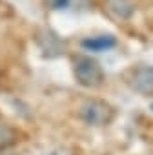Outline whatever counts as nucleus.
I'll return each mask as SVG.
<instances>
[{
    "mask_svg": "<svg viewBox=\"0 0 153 155\" xmlns=\"http://www.w3.org/2000/svg\"><path fill=\"white\" fill-rule=\"evenodd\" d=\"M82 49L91 51V53H102V51H109L117 46V38L109 33H102V35H91L82 38L80 42Z\"/></svg>",
    "mask_w": 153,
    "mask_h": 155,
    "instance_id": "20e7f679",
    "label": "nucleus"
},
{
    "mask_svg": "<svg viewBox=\"0 0 153 155\" xmlns=\"http://www.w3.org/2000/svg\"><path fill=\"white\" fill-rule=\"evenodd\" d=\"M79 4H80V0H47V6L53 11H67Z\"/></svg>",
    "mask_w": 153,
    "mask_h": 155,
    "instance_id": "423d86ee",
    "label": "nucleus"
},
{
    "mask_svg": "<svg viewBox=\"0 0 153 155\" xmlns=\"http://www.w3.org/2000/svg\"><path fill=\"white\" fill-rule=\"evenodd\" d=\"M128 86L140 95H153V66H137L126 73Z\"/></svg>",
    "mask_w": 153,
    "mask_h": 155,
    "instance_id": "7ed1b4c3",
    "label": "nucleus"
},
{
    "mask_svg": "<svg viewBox=\"0 0 153 155\" xmlns=\"http://www.w3.org/2000/svg\"><path fill=\"white\" fill-rule=\"evenodd\" d=\"M79 117L90 124V126H97V128H102V126H108L113 122L115 119V108L106 102V101H100V99H88L80 104L79 108Z\"/></svg>",
    "mask_w": 153,
    "mask_h": 155,
    "instance_id": "f03ea898",
    "label": "nucleus"
},
{
    "mask_svg": "<svg viewBox=\"0 0 153 155\" xmlns=\"http://www.w3.org/2000/svg\"><path fill=\"white\" fill-rule=\"evenodd\" d=\"M73 77L82 88L88 90L100 88L106 79L102 66L88 55H76L73 58Z\"/></svg>",
    "mask_w": 153,
    "mask_h": 155,
    "instance_id": "f257e3e1",
    "label": "nucleus"
},
{
    "mask_svg": "<svg viewBox=\"0 0 153 155\" xmlns=\"http://www.w3.org/2000/svg\"><path fill=\"white\" fill-rule=\"evenodd\" d=\"M151 111H153V104H151Z\"/></svg>",
    "mask_w": 153,
    "mask_h": 155,
    "instance_id": "6e6552de",
    "label": "nucleus"
},
{
    "mask_svg": "<svg viewBox=\"0 0 153 155\" xmlns=\"http://www.w3.org/2000/svg\"><path fill=\"white\" fill-rule=\"evenodd\" d=\"M44 155H67L64 151H49V153H44Z\"/></svg>",
    "mask_w": 153,
    "mask_h": 155,
    "instance_id": "0eeeda50",
    "label": "nucleus"
},
{
    "mask_svg": "<svg viewBox=\"0 0 153 155\" xmlns=\"http://www.w3.org/2000/svg\"><path fill=\"white\" fill-rule=\"evenodd\" d=\"M17 140V133L13 128H9L8 124L0 122V148H6L9 144H13Z\"/></svg>",
    "mask_w": 153,
    "mask_h": 155,
    "instance_id": "39448f33",
    "label": "nucleus"
}]
</instances>
